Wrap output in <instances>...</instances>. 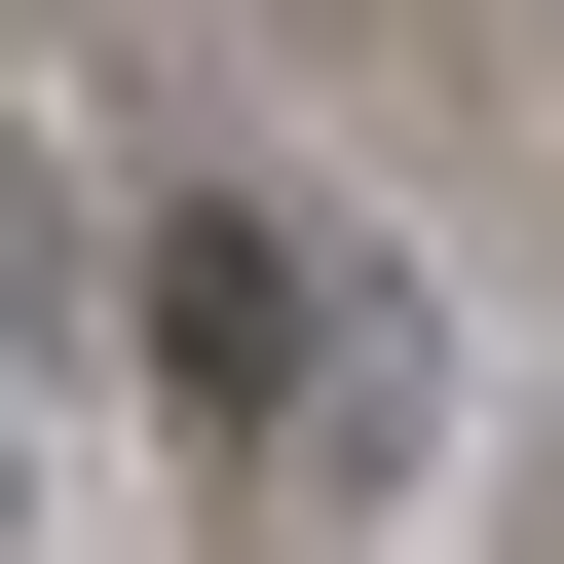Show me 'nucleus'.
Returning <instances> with one entry per match:
<instances>
[{
  "instance_id": "obj_1",
  "label": "nucleus",
  "mask_w": 564,
  "mask_h": 564,
  "mask_svg": "<svg viewBox=\"0 0 564 564\" xmlns=\"http://www.w3.org/2000/svg\"><path fill=\"white\" fill-rule=\"evenodd\" d=\"M0 527H39V414H0Z\"/></svg>"
}]
</instances>
